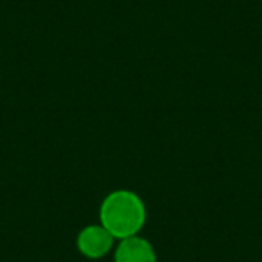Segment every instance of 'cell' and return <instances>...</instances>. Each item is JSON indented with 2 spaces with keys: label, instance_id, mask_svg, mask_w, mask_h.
<instances>
[{
  "label": "cell",
  "instance_id": "obj_1",
  "mask_svg": "<svg viewBox=\"0 0 262 262\" xmlns=\"http://www.w3.org/2000/svg\"><path fill=\"white\" fill-rule=\"evenodd\" d=\"M101 225L115 239H127L140 232L146 223V207L131 190H113L104 198L99 210Z\"/></svg>",
  "mask_w": 262,
  "mask_h": 262
},
{
  "label": "cell",
  "instance_id": "obj_2",
  "mask_svg": "<svg viewBox=\"0 0 262 262\" xmlns=\"http://www.w3.org/2000/svg\"><path fill=\"white\" fill-rule=\"evenodd\" d=\"M115 237L108 232L102 225L86 226L77 235V248L88 258H99L106 255L113 246Z\"/></svg>",
  "mask_w": 262,
  "mask_h": 262
},
{
  "label": "cell",
  "instance_id": "obj_3",
  "mask_svg": "<svg viewBox=\"0 0 262 262\" xmlns=\"http://www.w3.org/2000/svg\"><path fill=\"white\" fill-rule=\"evenodd\" d=\"M115 262H157V253L149 241L133 235L120 239L115 251Z\"/></svg>",
  "mask_w": 262,
  "mask_h": 262
}]
</instances>
